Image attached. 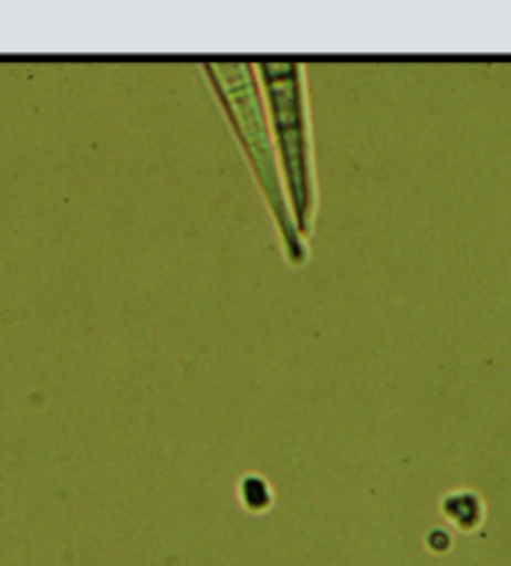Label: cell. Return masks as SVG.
Returning a JSON list of instances; mask_svg holds the SVG:
<instances>
[{"mask_svg":"<svg viewBox=\"0 0 511 566\" xmlns=\"http://www.w3.org/2000/svg\"><path fill=\"white\" fill-rule=\"evenodd\" d=\"M202 75L208 81L212 97L228 120L232 138L238 140L242 158L248 163L252 180L258 185L260 198L270 212L278 230L282 255L292 270L307 268L310 242L298 232L292 220L288 198H284L278 155L270 133L268 111H264L262 87L254 63L248 61H215L202 63Z\"/></svg>","mask_w":511,"mask_h":566,"instance_id":"cell-1","label":"cell"},{"mask_svg":"<svg viewBox=\"0 0 511 566\" xmlns=\"http://www.w3.org/2000/svg\"><path fill=\"white\" fill-rule=\"evenodd\" d=\"M254 71H258L264 111H268L284 198H288L298 232L310 240L317 228L320 180L307 73L300 61H260L254 63Z\"/></svg>","mask_w":511,"mask_h":566,"instance_id":"cell-2","label":"cell"},{"mask_svg":"<svg viewBox=\"0 0 511 566\" xmlns=\"http://www.w3.org/2000/svg\"><path fill=\"white\" fill-rule=\"evenodd\" d=\"M481 512H484V506H481L474 494H455L449 496L447 502V514L461 526V530H474L481 522Z\"/></svg>","mask_w":511,"mask_h":566,"instance_id":"cell-3","label":"cell"}]
</instances>
